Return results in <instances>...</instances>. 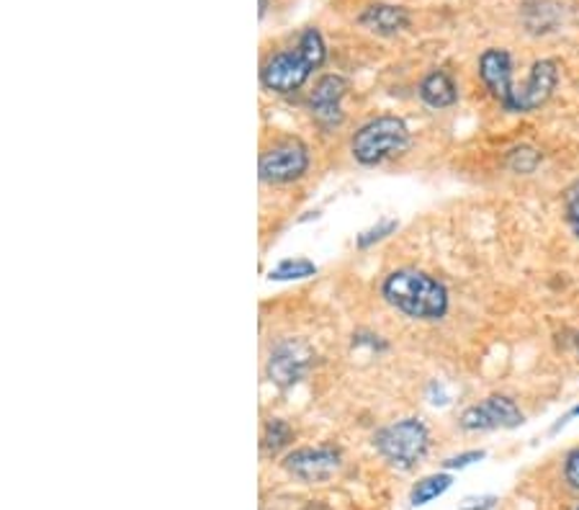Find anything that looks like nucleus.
Here are the masks:
<instances>
[{"label": "nucleus", "mask_w": 579, "mask_h": 510, "mask_svg": "<svg viewBox=\"0 0 579 510\" xmlns=\"http://www.w3.org/2000/svg\"><path fill=\"white\" fill-rule=\"evenodd\" d=\"M382 297L410 320L435 323L449 315L451 297L443 282L418 268L392 271L382 284Z\"/></svg>", "instance_id": "f257e3e1"}, {"label": "nucleus", "mask_w": 579, "mask_h": 510, "mask_svg": "<svg viewBox=\"0 0 579 510\" xmlns=\"http://www.w3.org/2000/svg\"><path fill=\"white\" fill-rule=\"evenodd\" d=\"M327 60V45L322 39L320 29L307 27L302 31L300 45L284 52L273 55L271 60L263 65L261 84L271 94L288 96L296 94L304 84H307L314 70H320Z\"/></svg>", "instance_id": "f03ea898"}, {"label": "nucleus", "mask_w": 579, "mask_h": 510, "mask_svg": "<svg viewBox=\"0 0 579 510\" xmlns=\"http://www.w3.org/2000/svg\"><path fill=\"white\" fill-rule=\"evenodd\" d=\"M410 147V129L400 117H376L351 139V153L361 166H379Z\"/></svg>", "instance_id": "7ed1b4c3"}, {"label": "nucleus", "mask_w": 579, "mask_h": 510, "mask_svg": "<svg viewBox=\"0 0 579 510\" xmlns=\"http://www.w3.org/2000/svg\"><path fill=\"white\" fill-rule=\"evenodd\" d=\"M374 447L389 464L402 469V472H410V469H415L425 459L430 449V433L423 421L404 418L400 423L382 428L376 433Z\"/></svg>", "instance_id": "20e7f679"}, {"label": "nucleus", "mask_w": 579, "mask_h": 510, "mask_svg": "<svg viewBox=\"0 0 579 510\" xmlns=\"http://www.w3.org/2000/svg\"><path fill=\"white\" fill-rule=\"evenodd\" d=\"M310 168V150L300 139H281L261 158V180L263 184H292L300 180Z\"/></svg>", "instance_id": "39448f33"}, {"label": "nucleus", "mask_w": 579, "mask_h": 510, "mask_svg": "<svg viewBox=\"0 0 579 510\" xmlns=\"http://www.w3.org/2000/svg\"><path fill=\"white\" fill-rule=\"evenodd\" d=\"M459 423L463 431H504V428L523 425L526 415L508 394H490L487 400L463 410Z\"/></svg>", "instance_id": "423d86ee"}, {"label": "nucleus", "mask_w": 579, "mask_h": 510, "mask_svg": "<svg viewBox=\"0 0 579 510\" xmlns=\"http://www.w3.org/2000/svg\"><path fill=\"white\" fill-rule=\"evenodd\" d=\"M559 86V65L553 60H539L533 62L531 72L523 84L516 86L510 104L504 106V111L510 114H531L539 111L541 106L549 104L553 90Z\"/></svg>", "instance_id": "0eeeda50"}, {"label": "nucleus", "mask_w": 579, "mask_h": 510, "mask_svg": "<svg viewBox=\"0 0 579 510\" xmlns=\"http://www.w3.org/2000/svg\"><path fill=\"white\" fill-rule=\"evenodd\" d=\"M286 472L294 474L296 480L314 484V482H327L337 469H341V451L333 447H310V449H296L286 457Z\"/></svg>", "instance_id": "6e6552de"}, {"label": "nucleus", "mask_w": 579, "mask_h": 510, "mask_svg": "<svg viewBox=\"0 0 579 510\" xmlns=\"http://www.w3.org/2000/svg\"><path fill=\"white\" fill-rule=\"evenodd\" d=\"M312 366V349L302 341H284L273 349L268 359V376L273 384L278 386H292L302 382V376L307 374Z\"/></svg>", "instance_id": "1a4fd4ad"}, {"label": "nucleus", "mask_w": 579, "mask_h": 510, "mask_svg": "<svg viewBox=\"0 0 579 510\" xmlns=\"http://www.w3.org/2000/svg\"><path fill=\"white\" fill-rule=\"evenodd\" d=\"M347 94V80L343 76H325L317 80L310 106H312V117L322 129H335L343 125L345 114H343V98Z\"/></svg>", "instance_id": "9d476101"}, {"label": "nucleus", "mask_w": 579, "mask_h": 510, "mask_svg": "<svg viewBox=\"0 0 579 510\" xmlns=\"http://www.w3.org/2000/svg\"><path fill=\"white\" fill-rule=\"evenodd\" d=\"M479 78H482L484 88L498 98L504 109L510 104L512 94H516V84H512V57L508 49H484L482 57H479Z\"/></svg>", "instance_id": "9b49d317"}, {"label": "nucleus", "mask_w": 579, "mask_h": 510, "mask_svg": "<svg viewBox=\"0 0 579 510\" xmlns=\"http://www.w3.org/2000/svg\"><path fill=\"white\" fill-rule=\"evenodd\" d=\"M359 23L369 29L371 35L379 37H394L410 27L408 8L392 6V3H374L359 16Z\"/></svg>", "instance_id": "f8f14e48"}, {"label": "nucleus", "mask_w": 579, "mask_h": 510, "mask_svg": "<svg viewBox=\"0 0 579 510\" xmlns=\"http://www.w3.org/2000/svg\"><path fill=\"white\" fill-rule=\"evenodd\" d=\"M420 98L430 109H451L459 101V86L445 70H430L428 76L420 80Z\"/></svg>", "instance_id": "ddd939ff"}, {"label": "nucleus", "mask_w": 579, "mask_h": 510, "mask_svg": "<svg viewBox=\"0 0 579 510\" xmlns=\"http://www.w3.org/2000/svg\"><path fill=\"white\" fill-rule=\"evenodd\" d=\"M451 474H428V477H423V480H420L415 488H412V492H410V503L412 506H428L430 500H435V498H441L445 490L451 488Z\"/></svg>", "instance_id": "4468645a"}, {"label": "nucleus", "mask_w": 579, "mask_h": 510, "mask_svg": "<svg viewBox=\"0 0 579 510\" xmlns=\"http://www.w3.org/2000/svg\"><path fill=\"white\" fill-rule=\"evenodd\" d=\"M314 274H317V266H314L312 261L286 258L271 271V278H276V282H300V278H310Z\"/></svg>", "instance_id": "2eb2a0df"}, {"label": "nucleus", "mask_w": 579, "mask_h": 510, "mask_svg": "<svg viewBox=\"0 0 579 510\" xmlns=\"http://www.w3.org/2000/svg\"><path fill=\"white\" fill-rule=\"evenodd\" d=\"M292 441H294L292 425L281 421V418H271L266 425V433H263V449L271 451V454H276V451L286 449Z\"/></svg>", "instance_id": "dca6fc26"}, {"label": "nucleus", "mask_w": 579, "mask_h": 510, "mask_svg": "<svg viewBox=\"0 0 579 510\" xmlns=\"http://www.w3.org/2000/svg\"><path fill=\"white\" fill-rule=\"evenodd\" d=\"M561 207H565V219L569 229H572V235L579 241V180H575L565 192V196H561Z\"/></svg>", "instance_id": "f3484780"}, {"label": "nucleus", "mask_w": 579, "mask_h": 510, "mask_svg": "<svg viewBox=\"0 0 579 510\" xmlns=\"http://www.w3.org/2000/svg\"><path fill=\"white\" fill-rule=\"evenodd\" d=\"M539 163H541V155L536 153L533 147H516V150L510 153L508 166L516 173H533L539 168Z\"/></svg>", "instance_id": "a211bd4d"}, {"label": "nucleus", "mask_w": 579, "mask_h": 510, "mask_svg": "<svg viewBox=\"0 0 579 510\" xmlns=\"http://www.w3.org/2000/svg\"><path fill=\"white\" fill-rule=\"evenodd\" d=\"M396 229V222L394 219H386V222H379L374 229H369V233H363L359 237V248H369V245H374L379 241H384L386 235H392Z\"/></svg>", "instance_id": "6ab92c4d"}, {"label": "nucleus", "mask_w": 579, "mask_h": 510, "mask_svg": "<svg viewBox=\"0 0 579 510\" xmlns=\"http://www.w3.org/2000/svg\"><path fill=\"white\" fill-rule=\"evenodd\" d=\"M565 480L569 482V488L579 492V447L569 451L565 459Z\"/></svg>", "instance_id": "aec40b11"}, {"label": "nucleus", "mask_w": 579, "mask_h": 510, "mask_svg": "<svg viewBox=\"0 0 579 510\" xmlns=\"http://www.w3.org/2000/svg\"><path fill=\"white\" fill-rule=\"evenodd\" d=\"M487 454L482 449L479 451H467V454H459V457H449L443 462V467L445 469H463V467H471V464H477V462H482Z\"/></svg>", "instance_id": "412c9836"}, {"label": "nucleus", "mask_w": 579, "mask_h": 510, "mask_svg": "<svg viewBox=\"0 0 579 510\" xmlns=\"http://www.w3.org/2000/svg\"><path fill=\"white\" fill-rule=\"evenodd\" d=\"M498 506V498L494 496H482V498H467L461 503V510H492Z\"/></svg>", "instance_id": "4be33fe9"}, {"label": "nucleus", "mask_w": 579, "mask_h": 510, "mask_svg": "<svg viewBox=\"0 0 579 510\" xmlns=\"http://www.w3.org/2000/svg\"><path fill=\"white\" fill-rule=\"evenodd\" d=\"M266 8H268V0H261V16L266 13Z\"/></svg>", "instance_id": "5701e85b"}, {"label": "nucleus", "mask_w": 579, "mask_h": 510, "mask_svg": "<svg viewBox=\"0 0 579 510\" xmlns=\"http://www.w3.org/2000/svg\"><path fill=\"white\" fill-rule=\"evenodd\" d=\"M579 415V405L572 410V413H569V418H577Z\"/></svg>", "instance_id": "b1692460"}, {"label": "nucleus", "mask_w": 579, "mask_h": 510, "mask_svg": "<svg viewBox=\"0 0 579 510\" xmlns=\"http://www.w3.org/2000/svg\"><path fill=\"white\" fill-rule=\"evenodd\" d=\"M575 345H577V353H579V333H577V339H575Z\"/></svg>", "instance_id": "393cba45"}, {"label": "nucleus", "mask_w": 579, "mask_h": 510, "mask_svg": "<svg viewBox=\"0 0 579 510\" xmlns=\"http://www.w3.org/2000/svg\"><path fill=\"white\" fill-rule=\"evenodd\" d=\"M575 510H579V506H577V508H575Z\"/></svg>", "instance_id": "a878e982"}]
</instances>
